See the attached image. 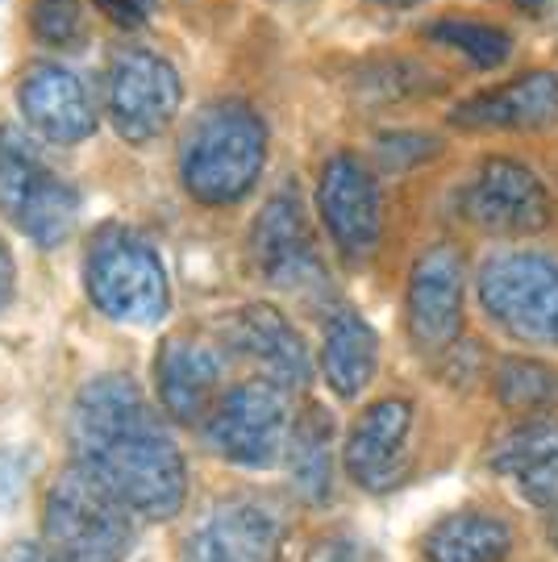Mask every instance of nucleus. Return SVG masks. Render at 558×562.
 I'll return each mask as SVG.
<instances>
[{
  "mask_svg": "<svg viewBox=\"0 0 558 562\" xmlns=\"http://www.w3.org/2000/svg\"><path fill=\"white\" fill-rule=\"evenodd\" d=\"M225 350L259 367V380H271L288 396L304 392L313 383V355L300 329L276 304H242L238 313L225 322Z\"/></svg>",
  "mask_w": 558,
  "mask_h": 562,
  "instance_id": "nucleus-15",
  "label": "nucleus"
},
{
  "mask_svg": "<svg viewBox=\"0 0 558 562\" xmlns=\"http://www.w3.org/2000/svg\"><path fill=\"white\" fill-rule=\"evenodd\" d=\"M376 554L359 542V538H350V533H330V538H317V542L309 546V559L304 562H371Z\"/></svg>",
  "mask_w": 558,
  "mask_h": 562,
  "instance_id": "nucleus-27",
  "label": "nucleus"
},
{
  "mask_svg": "<svg viewBox=\"0 0 558 562\" xmlns=\"http://www.w3.org/2000/svg\"><path fill=\"white\" fill-rule=\"evenodd\" d=\"M0 562H55V559L42 550V542H13L9 550H4V559Z\"/></svg>",
  "mask_w": 558,
  "mask_h": 562,
  "instance_id": "nucleus-30",
  "label": "nucleus"
},
{
  "mask_svg": "<svg viewBox=\"0 0 558 562\" xmlns=\"http://www.w3.org/2000/svg\"><path fill=\"white\" fill-rule=\"evenodd\" d=\"M467 283L471 262L459 241H434L409 267L404 283V334L421 359H442L467 338Z\"/></svg>",
  "mask_w": 558,
  "mask_h": 562,
  "instance_id": "nucleus-8",
  "label": "nucleus"
},
{
  "mask_svg": "<svg viewBox=\"0 0 558 562\" xmlns=\"http://www.w3.org/2000/svg\"><path fill=\"white\" fill-rule=\"evenodd\" d=\"M488 471L538 513H558V417H521L488 450Z\"/></svg>",
  "mask_w": 558,
  "mask_h": 562,
  "instance_id": "nucleus-19",
  "label": "nucleus"
},
{
  "mask_svg": "<svg viewBox=\"0 0 558 562\" xmlns=\"http://www.w3.org/2000/svg\"><path fill=\"white\" fill-rule=\"evenodd\" d=\"M134 538V513L76 462L51 483L42 508V550L55 562H125Z\"/></svg>",
  "mask_w": 558,
  "mask_h": 562,
  "instance_id": "nucleus-5",
  "label": "nucleus"
},
{
  "mask_svg": "<svg viewBox=\"0 0 558 562\" xmlns=\"http://www.w3.org/2000/svg\"><path fill=\"white\" fill-rule=\"evenodd\" d=\"M76 467L142 521H171L188 501V462L159 408L121 371L80 387L71 408Z\"/></svg>",
  "mask_w": 558,
  "mask_h": 562,
  "instance_id": "nucleus-1",
  "label": "nucleus"
},
{
  "mask_svg": "<svg viewBox=\"0 0 558 562\" xmlns=\"http://www.w3.org/2000/svg\"><path fill=\"white\" fill-rule=\"evenodd\" d=\"M321 380L342 404H355L371 392L379 375V334L359 308L338 304L321 322Z\"/></svg>",
  "mask_w": 558,
  "mask_h": 562,
  "instance_id": "nucleus-21",
  "label": "nucleus"
},
{
  "mask_svg": "<svg viewBox=\"0 0 558 562\" xmlns=\"http://www.w3.org/2000/svg\"><path fill=\"white\" fill-rule=\"evenodd\" d=\"M492 396L504 413L517 417H555L558 413V367L534 355H504L492 371Z\"/></svg>",
  "mask_w": 558,
  "mask_h": 562,
  "instance_id": "nucleus-23",
  "label": "nucleus"
},
{
  "mask_svg": "<svg viewBox=\"0 0 558 562\" xmlns=\"http://www.w3.org/2000/svg\"><path fill=\"white\" fill-rule=\"evenodd\" d=\"M225 383V346L197 334H171L155 359L163 413L176 425H200Z\"/></svg>",
  "mask_w": 558,
  "mask_h": 562,
  "instance_id": "nucleus-17",
  "label": "nucleus"
},
{
  "mask_svg": "<svg viewBox=\"0 0 558 562\" xmlns=\"http://www.w3.org/2000/svg\"><path fill=\"white\" fill-rule=\"evenodd\" d=\"M30 25L46 46H80L83 38V9L80 0H34Z\"/></svg>",
  "mask_w": 558,
  "mask_h": 562,
  "instance_id": "nucleus-26",
  "label": "nucleus"
},
{
  "mask_svg": "<svg viewBox=\"0 0 558 562\" xmlns=\"http://www.w3.org/2000/svg\"><path fill=\"white\" fill-rule=\"evenodd\" d=\"M446 150V142L438 134H425V130H388V134H376V159H367L376 171H413L421 162L438 159Z\"/></svg>",
  "mask_w": 558,
  "mask_h": 562,
  "instance_id": "nucleus-25",
  "label": "nucleus"
},
{
  "mask_svg": "<svg viewBox=\"0 0 558 562\" xmlns=\"http://www.w3.org/2000/svg\"><path fill=\"white\" fill-rule=\"evenodd\" d=\"M338 425L330 408L309 404L292 417L288 442H283V462H288V483L309 508H330L338 501Z\"/></svg>",
  "mask_w": 558,
  "mask_h": 562,
  "instance_id": "nucleus-22",
  "label": "nucleus"
},
{
  "mask_svg": "<svg viewBox=\"0 0 558 562\" xmlns=\"http://www.w3.org/2000/svg\"><path fill=\"white\" fill-rule=\"evenodd\" d=\"M476 301L492 329L529 350H558V255L500 246L476 267Z\"/></svg>",
  "mask_w": 558,
  "mask_h": 562,
  "instance_id": "nucleus-3",
  "label": "nucleus"
},
{
  "mask_svg": "<svg viewBox=\"0 0 558 562\" xmlns=\"http://www.w3.org/2000/svg\"><path fill=\"white\" fill-rule=\"evenodd\" d=\"M250 262L279 292L313 296L330 288V271L313 238V222L297 183H283L250 225Z\"/></svg>",
  "mask_w": 558,
  "mask_h": 562,
  "instance_id": "nucleus-13",
  "label": "nucleus"
},
{
  "mask_svg": "<svg viewBox=\"0 0 558 562\" xmlns=\"http://www.w3.org/2000/svg\"><path fill=\"white\" fill-rule=\"evenodd\" d=\"M18 109L25 125L55 146H80L97 134L100 121L92 88L59 63H38L21 76Z\"/></svg>",
  "mask_w": 558,
  "mask_h": 562,
  "instance_id": "nucleus-18",
  "label": "nucleus"
},
{
  "mask_svg": "<svg viewBox=\"0 0 558 562\" xmlns=\"http://www.w3.org/2000/svg\"><path fill=\"white\" fill-rule=\"evenodd\" d=\"M376 9H388V13H409V9H417L425 0H371Z\"/></svg>",
  "mask_w": 558,
  "mask_h": 562,
  "instance_id": "nucleus-32",
  "label": "nucleus"
},
{
  "mask_svg": "<svg viewBox=\"0 0 558 562\" xmlns=\"http://www.w3.org/2000/svg\"><path fill=\"white\" fill-rule=\"evenodd\" d=\"M317 217L346 262H367L383 241V183L359 150H334L317 171Z\"/></svg>",
  "mask_w": 558,
  "mask_h": 562,
  "instance_id": "nucleus-12",
  "label": "nucleus"
},
{
  "mask_svg": "<svg viewBox=\"0 0 558 562\" xmlns=\"http://www.w3.org/2000/svg\"><path fill=\"white\" fill-rule=\"evenodd\" d=\"M292 429V404L288 392L271 380H242L234 387H221L213 408L204 413L200 434L204 446L230 467L267 471L283 459V442Z\"/></svg>",
  "mask_w": 558,
  "mask_h": 562,
  "instance_id": "nucleus-7",
  "label": "nucleus"
},
{
  "mask_svg": "<svg viewBox=\"0 0 558 562\" xmlns=\"http://www.w3.org/2000/svg\"><path fill=\"white\" fill-rule=\"evenodd\" d=\"M0 217L42 250L63 246L80 217V192L13 125H0Z\"/></svg>",
  "mask_w": 558,
  "mask_h": 562,
  "instance_id": "nucleus-6",
  "label": "nucleus"
},
{
  "mask_svg": "<svg viewBox=\"0 0 558 562\" xmlns=\"http://www.w3.org/2000/svg\"><path fill=\"white\" fill-rule=\"evenodd\" d=\"M425 38L434 42V46H446V50L462 55L471 71H500L504 63L513 59V50H517V42H513V34L504 25L483 18H459V13L434 18L425 25Z\"/></svg>",
  "mask_w": 558,
  "mask_h": 562,
  "instance_id": "nucleus-24",
  "label": "nucleus"
},
{
  "mask_svg": "<svg viewBox=\"0 0 558 562\" xmlns=\"http://www.w3.org/2000/svg\"><path fill=\"white\" fill-rule=\"evenodd\" d=\"M13 292H18V267H13V255H9V246L0 241V308H9Z\"/></svg>",
  "mask_w": 558,
  "mask_h": 562,
  "instance_id": "nucleus-29",
  "label": "nucleus"
},
{
  "mask_svg": "<svg viewBox=\"0 0 558 562\" xmlns=\"http://www.w3.org/2000/svg\"><path fill=\"white\" fill-rule=\"evenodd\" d=\"M83 288L88 301L121 325H159L171 308V280L159 250L125 225H104L92 234L83 255Z\"/></svg>",
  "mask_w": 558,
  "mask_h": 562,
  "instance_id": "nucleus-4",
  "label": "nucleus"
},
{
  "mask_svg": "<svg viewBox=\"0 0 558 562\" xmlns=\"http://www.w3.org/2000/svg\"><path fill=\"white\" fill-rule=\"evenodd\" d=\"M446 121L455 130H500V134L550 130L558 125V67H529L513 80L479 88L455 104Z\"/></svg>",
  "mask_w": 558,
  "mask_h": 562,
  "instance_id": "nucleus-16",
  "label": "nucleus"
},
{
  "mask_svg": "<svg viewBox=\"0 0 558 562\" xmlns=\"http://www.w3.org/2000/svg\"><path fill=\"white\" fill-rule=\"evenodd\" d=\"M513 9L525 13L529 21H546L550 18V9H555V0H513Z\"/></svg>",
  "mask_w": 558,
  "mask_h": 562,
  "instance_id": "nucleus-31",
  "label": "nucleus"
},
{
  "mask_svg": "<svg viewBox=\"0 0 558 562\" xmlns=\"http://www.w3.org/2000/svg\"><path fill=\"white\" fill-rule=\"evenodd\" d=\"M413 434H417L413 396L388 392L367 401L342 438V475L367 496H392L413 475Z\"/></svg>",
  "mask_w": 558,
  "mask_h": 562,
  "instance_id": "nucleus-10",
  "label": "nucleus"
},
{
  "mask_svg": "<svg viewBox=\"0 0 558 562\" xmlns=\"http://www.w3.org/2000/svg\"><path fill=\"white\" fill-rule=\"evenodd\" d=\"M288 521L259 496H225L209 504L183 533L180 562H279Z\"/></svg>",
  "mask_w": 558,
  "mask_h": 562,
  "instance_id": "nucleus-14",
  "label": "nucleus"
},
{
  "mask_svg": "<svg viewBox=\"0 0 558 562\" xmlns=\"http://www.w3.org/2000/svg\"><path fill=\"white\" fill-rule=\"evenodd\" d=\"M183 104V80L176 63L150 46H121L104 76V109L125 142L146 146L176 121Z\"/></svg>",
  "mask_w": 558,
  "mask_h": 562,
  "instance_id": "nucleus-11",
  "label": "nucleus"
},
{
  "mask_svg": "<svg viewBox=\"0 0 558 562\" xmlns=\"http://www.w3.org/2000/svg\"><path fill=\"white\" fill-rule=\"evenodd\" d=\"M271 150L267 121L246 101L204 104L180 138V183L204 209L246 201L263 180Z\"/></svg>",
  "mask_w": 558,
  "mask_h": 562,
  "instance_id": "nucleus-2",
  "label": "nucleus"
},
{
  "mask_svg": "<svg viewBox=\"0 0 558 562\" xmlns=\"http://www.w3.org/2000/svg\"><path fill=\"white\" fill-rule=\"evenodd\" d=\"M517 521L496 504H459L417 538V562H513Z\"/></svg>",
  "mask_w": 558,
  "mask_h": 562,
  "instance_id": "nucleus-20",
  "label": "nucleus"
},
{
  "mask_svg": "<svg viewBox=\"0 0 558 562\" xmlns=\"http://www.w3.org/2000/svg\"><path fill=\"white\" fill-rule=\"evenodd\" d=\"M550 188L525 159L488 155L459 188V217L500 241L534 238L550 225Z\"/></svg>",
  "mask_w": 558,
  "mask_h": 562,
  "instance_id": "nucleus-9",
  "label": "nucleus"
},
{
  "mask_svg": "<svg viewBox=\"0 0 558 562\" xmlns=\"http://www.w3.org/2000/svg\"><path fill=\"white\" fill-rule=\"evenodd\" d=\"M92 4L121 30H142L146 21L159 13V0H92Z\"/></svg>",
  "mask_w": 558,
  "mask_h": 562,
  "instance_id": "nucleus-28",
  "label": "nucleus"
},
{
  "mask_svg": "<svg viewBox=\"0 0 558 562\" xmlns=\"http://www.w3.org/2000/svg\"><path fill=\"white\" fill-rule=\"evenodd\" d=\"M555 517H558V513H555ZM550 538H555V546H558V521H555V533H550Z\"/></svg>",
  "mask_w": 558,
  "mask_h": 562,
  "instance_id": "nucleus-33",
  "label": "nucleus"
}]
</instances>
